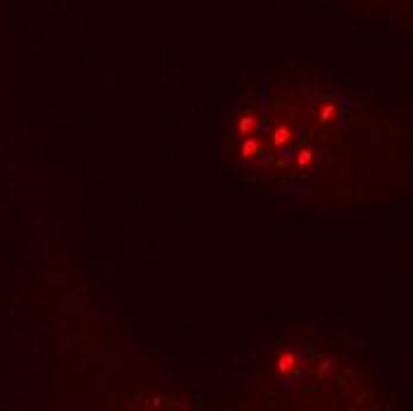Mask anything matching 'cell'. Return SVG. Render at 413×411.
<instances>
[{
  "label": "cell",
  "mask_w": 413,
  "mask_h": 411,
  "mask_svg": "<svg viewBox=\"0 0 413 411\" xmlns=\"http://www.w3.org/2000/svg\"><path fill=\"white\" fill-rule=\"evenodd\" d=\"M311 159H314V155H311L309 150H302V152H299V157H297V167L306 169L309 164H311Z\"/></svg>",
  "instance_id": "6"
},
{
  "label": "cell",
  "mask_w": 413,
  "mask_h": 411,
  "mask_svg": "<svg viewBox=\"0 0 413 411\" xmlns=\"http://www.w3.org/2000/svg\"><path fill=\"white\" fill-rule=\"evenodd\" d=\"M254 126H256V121H254L252 117H242L240 124H237V131H240V136H250V133L254 131Z\"/></svg>",
  "instance_id": "3"
},
{
  "label": "cell",
  "mask_w": 413,
  "mask_h": 411,
  "mask_svg": "<svg viewBox=\"0 0 413 411\" xmlns=\"http://www.w3.org/2000/svg\"><path fill=\"white\" fill-rule=\"evenodd\" d=\"M295 354L292 352H285V354L278 356V373H290L292 371V366H295Z\"/></svg>",
  "instance_id": "1"
},
{
  "label": "cell",
  "mask_w": 413,
  "mask_h": 411,
  "mask_svg": "<svg viewBox=\"0 0 413 411\" xmlns=\"http://www.w3.org/2000/svg\"><path fill=\"white\" fill-rule=\"evenodd\" d=\"M335 114H337V107H335L333 102H328V105H323V107H321V119H323V121H330Z\"/></svg>",
  "instance_id": "5"
},
{
  "label": "cell",
  "mask_w": 413,
  "mask_h": 411,
  "mask_svg": "<svg viewBox=\"0 0 413 411\" xmlns=\"http://www.w3.org/2000/svg\"><path fill=\"white\" fill-rule=\"evenodd\" d=\"M256 155H259V143H256L254 138H247V140L242 143V157L252 159V157H256Z\"/></svg>",
  "instance_id": "2"
},
{
  "label": "cell",
  "mask_w": 413,
  "mask_h": 411,
  "mask_svg": "<svg viewBox=\"0 0 413 411\" xmlns=\"http://www.w3.org/2000/svg\"><path fill=\"white\" fill-rule=\"evenodd\" d=\"M288 140H290V129H288V126L275 129V133H273V143H275V145H285Z\"/></svg>",
  "instance_id": "4"
}]
</instances>
